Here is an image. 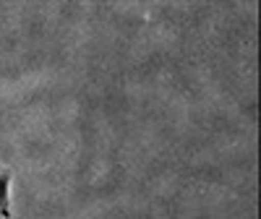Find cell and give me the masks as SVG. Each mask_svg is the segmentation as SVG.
Wrapping results in <instances>:
<instances>
[{
	"label": "cell",
	"mask_w": 261,
	"mask_h": 219,
	"mask_svg": "<svg viewBox=\"0 0 261 219\" xmlns=\"http://www.w3.org/2000/svg\"><path fill=\"white\" fill-rule=\"evenodd\" d=\"M0 216L11 219V172L0 170Z\"/></svg>",
	"instance_id": "obj_1"
}]
</instances>
